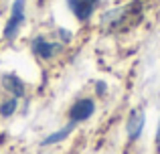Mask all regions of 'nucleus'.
I'll return each mask as SVG.
<instances>
[{"mask_svg": "<svg viewBox=\"0 0 160 154\" xmlns=\"http://www.w3.org/2000/svg\"><path fill=\"white\" fill-rule=\"evenodd\" d=\"M73 128H75V124H73V122H69L65 128H63V130H59V132H53V134H49V136H47V138H45L41 144H43V146H49V144H57V142H61V140H65L67 136H69L71 132H73Z\"/></svg>", "mask_w": 160, "mask_h": 154, "instance_id": "7", "label": "nucleus"}, {"mask_svg": "<svg viewBox=\"0 0 160 154\" xmlns=\"http://www.w3.org/2000/svg\"><path fill=\"white\" fill-rule=\"evenodd\" d=\"M98 93L99 95L106 93V83H103V81H98Z\"/></svg>", "mask_w": 160, "mask_h": 154, "instance_id": "9", "label": "nucleus"}, {"mask_svg": "<svg viewBox=\"0 0 160 154\" xmlns=\"http://www.w3.org/2000/svg\"><path fill=\"white\" fill-rule=\"evenodd\" d=\"M2 87L8 91V93H12V97H16V99L24 95V83L20 81L14 73H6V75H2Z\"/></svg>", "mask_w": 160, "mask_h": 154, "instance_id": "6", "label": "nucleus"}, {"mask_svg": "<svg viewBox=\"0 0 160 154\" xmlns=\"http://www.w3.org/2000/svg\"><path fill=\"white\" fill-rule=\"evenodd\" d=\"M93 112H95L93 99H89V97L79 99V102H75L73 106H71V110H69V120H71L73 124L85 122V120H89L91 116H93Z\"/></svg>", "mask_w": 160, "mask_h": 154, "instance_id": "2", "label": "nucleus"}, {"mask_svg": "<svg viewBox=\"0 0 160 154\" xmlns=\"http://www.w3.org/2000/svg\"><path fill=\"white\" fill-rule=\"evenodd\" d=\"M144 124H146V114H144L142 107H138V110H134L132 114H130L128 124H126V132H128L130 142H136V140L140 138L142 130H144Z\"/></svg>", "mask_w": 160, "mask_h": 154, "instance_id": "4", "label": "nucleus"}, {"mask_svg": "<svg viewBox=\"0 0 160 154\" xmlns=\"http://www.w3.org/2000/svg\"><path fill=\"white\" fill-rule=\"evenodd\" d=\"M16 103H18V99H16V97L6 99V102L0 106V116H4V118H10V116L16 112Z\"/></svg>", "mask_w": 160, "mask_h": 154, "instance_id": "8", "label": "nucleus"}, {"mask_svg": "<svg viewBox=\"0 0 160 154\" xmlns=\"http://www.w3.org/2000/svg\"><path fill=\"white\" fill-rule=\"evenodd\" d=\"M24 4H27V0H14V4H12L10 20H8L6 27H4V39L6 41H14L20 24L24 22Z\"/></svg>", "mask_w": 160, "mask_h": 154, "instance_id": "1", "label": "nucleus"}, {"mask_svg": "<svg viewBox=\"0 0 160 154\" xmlns=\"http://www.w3.org/2000/svg\"><path fill=\"white\" fill-rule=\"evenodd\" d=\"M69 2V8L73 10V14L77 16L81 22L89 20V16L93 14L95 6H98L99 0H67Z\"/></svg>", "mask_w": 160, "mask_h": 154, "instance_id": "5", "label": "nucleus"}, {"mask_svg": "<svg viewBox=\"0 0 160 154\" xmlns=\"http://www.w3.org/2000/svg\"><path fill=\"white\" fill-rule=\"evenodd\" d=\"M156 148L160 152V122H158V128H156Z\"/></svg>", "mask_w": 160, "mask_h": 154, "instance_id": "10", "label": "nucleus"}, {"mask_svg": "<svg viewBox=\"0 0 160 154\" xmlns=\"http://www.w3.org/2000/svg\"><path fill=\"white\" fill-rule=\"evenodd\" d=\"M31 49H32V53H35L37 57H41V59L47 61V59H53V57L57 55L59 51H61L63 45H59V43H51V41L43 39V37H37V39H32Z\"/></svg>", "mask_w": 160, "mask_h": 154, "instance_id": "3", "label": "nucleus"}]
</instances>
